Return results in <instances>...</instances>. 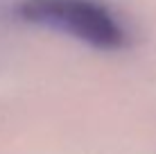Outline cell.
I'll return each instance as SVG.
<instances>
[{
    "label": "cell",
    "instance_id": "1",
    "mask_svg": "<svg viewBox=\"0 0 156 154\" xmlns=\"http://www.w3.org/2000/svg\"><path fill=\"white\" fill-rule=\"evenodd\" d=\"M16 16L86 43L95 50L118 52L131 43L127 23L102 0H20Z\"/></svg>",
    "mask_w": 156,
    "mask_h": 154
}]
</instances>
